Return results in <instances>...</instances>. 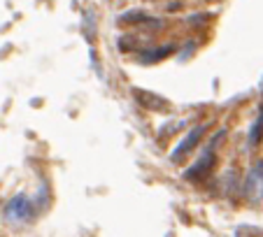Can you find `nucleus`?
<instances>
[{"label":"nucleus","mask_w":263,"mask_h":237,"mask_svg":"<svg viewBox=\"0 0 263 237\" xmlns=\"http://www.w3.org/2000/svg\"><path fill=\"white\" fill-rule=\"evenodd\" d=\"M165 10H168V12H177L179 10V3H173V5H168Z\"/></svg>","instance_id":"9"},{"label":"nucleus","mask_w":263,"mask_h":237,"mask_svg":"<svg viewBox=\"0 0 263 237\" xmlns=\"http://www.w3.org/2000/svg\"><path fill=\"white\" fill-rule=\"evenodd\" d=\"M258 193H263V161H256L245 179V195L256 198Z\"/></svg>","instance_id":"4"},{"label":"nucleus","mask_w":263,"mask_h":237,"mask_svg":"<svg viewBox=\"0 0 263 237\" xmlns=\"http://www.w3.org/2000/svg\"><path fill=\"white\" fill-rule=\"evenodd\" d=\"M175 51H177V45H163V47H159V49L144 51V54L140 56V61H142V63H156V61L165 58V56L175 54Z\"/></svg>","instance_id":"7"},{"label":"nucleus","mask_w":263,"mask_h":237,"mask_svg":"<svg viewBox=\"0 0 263 237\" xmlns=\"http://www.w3.org/2000/svg\"><path fill=\"white\" fill-rule=\"evenodd\" d=\"M35 216V207L30 205L28 195L26 193H19L5 205V219L7 221H14V223H24L28 219Z\"/></svg>","instance_id":"1"},{"label":"nucleus","mask_w":263,"mask_h":237,"mask_svg":"<svg viewBox=\"0 0 263 237\" xmlns=\"http://www.w3.org/2000/svg\"><path fill=\"white\" fill-rule=\"evenodd\" d=\"M119 24H130V26H149L152 24V28H161L163 21L144 14V12H126V14L119 16Z\"/></svg>","instance_id":"5"},{"label":"nucleus","mask_w":263,"mask_h":237,"mask_svg":"<svg viewBox=\"0 0 263 237\" xmlns=\"http://www.w3.org/2000/svg\"><path fill=\"white\" fill-rule=\"evenodd\" d=\"M133 95L138 98V103H140V105L149 107L152 112H165V109H168V103H165L163 98H159V95H154V93H147V91L133 89Z\"/></svg>","instance_id":"6"},{"label":"nucleus","mask_w":263,"mask_h":237,"mask_svg":"<svg viewBox=\"0 0 263 237\" xmlns=\"http://www.w3.org/2000/svg\"><path fill=\"white\" fill-rule=\"evenodd\" d=\"M261 140H263V107H261V112H258L256 121H254L252 130H249V147H258Z\"/></svg>","instance_id":"8"},{"label":"nucleus","mask_w":263,"mask_h":237,"mask_svg":"<svg viewBox=\"0 0 263 237\" xmlns=\"http://www.w3.org/2000/svg\"><path fill=\"white\" fill-rule=\"evenodd\" d=\"M214 168H217V153H214L212 149H208L189 170H184V179H189V182H200V179L210 177V174L214 172Z\"/></svg>","instance_id":"2"},{"label":"nucleus","mask_w":263,"mask_h":237,"mask_svg":"<svg viewBox=\"0 0 263 237\" xmlns=\"http://www.w3.org/2000/svg\"><path fill=\"white\" fill-rule=\"evenodd\" d=\"M203 135H205V126H194V128L186 133V137H184L182 142L175 147L170 161H173V163H179V161H184V158H186L196 147H198V142L203 140Z\"/></svg>","instance_id":"3"}]
</instances>
